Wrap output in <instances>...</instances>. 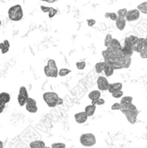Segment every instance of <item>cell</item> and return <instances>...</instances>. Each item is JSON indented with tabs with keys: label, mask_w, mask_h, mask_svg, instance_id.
I'll return each mask as SVG.
<instances>
[{
	"label": "cell",
	"mask_w": 147,
	"mask_h": 148,
	"mask_svg": "<svg viewBox=\"0 0 147 148\" xmlns=\"http://www.w3.org/2000/svg\"><path fill=\"white\" fill-rule=\"evenodd\" d=\"M41 1H44V2H47V3H55L56 0H41Z\"/></svg>",
	"instance_id": "obj_42"
},
{
	"label": "cell",
	"mask_w": 147,
	"mask_h": 148,
	"mask_svg": "<svg viewBox=\"0 0 147 148\" xmlns=\"http://www.w3.org/2000/svg\"><path fill=\"white\" fill-rule=\"evenodd\" d=\"M76 67L79 70H82L86 68V62H76Z\"/></svg>",
	"instance_id": "obj_36"
},
{
	"label": "cell",
	"mask_w": 147,
	"mask_h": 148,
	"mask_svg": "<svg viewBox=\"0 0 147 148\" xmlns=\"http://www.w3.org/2000/svg\"><path fill=\"white\" fill-rule=\"evenodd\" d=\"M137 9L143 14H146L147 15V2H143L141 3H139L137 7Z\"/></svg>",
	"instance_id": "obj_25"
},
{
	"label": "cell",
	"mask_w": 147,
	"mask_h": 148,
	"mask_svg": "<svg viewBox=\"0 0 147 148\" xmlns=\"http://www.w3.org/2000/svg\"><path fill=\"white\" fill-rule=\"evenodd\" d=\"M29 147L30 148H44L46 147L45 143L42 140H36V141H32L29 144Z\"/></svg>",
	"instance_id": "obj_21"
},
{
	"label": "cell",
	"mask_w": 147,
	"mask_h": 148,
	"mask_svg": "<svg viewBox=\"0 0 147 148\" xmlns=\"http://www.w3.org/2000/svg\"><path fill=\"white\" fill-rule=\"evenodd\" d=\"M29 148H30V147H29Z\"/></svg>",
	"instance_id": "obj_47"
},
{
	"label": "cell",
	"mask_w": 147,
	"mask_h": 148,
	"mask_svg": "<svg viewBox=\"0 0 147 148\" xmlns=\"http://www.w3.org/2000/svg\"><path fill=\"white\" fill-rule=\"evenodd\" d=\"M0 25H1V21H0Z\"/></svg>",
	"instance_id": "obj_45"
},
{
	"label": "cell",
	"mask_w": 147,
	"mask_h": 148,
	"mask_svg": "<svg viewBox=\"0 0 147 148\" xmlns=\"http://www.w3.org/2000/svg\"><path fill=\"white\" fill-rule=\"evenodd\" d=\"M8 16L9 19L13 22L21 21L23 17V8L20 4H16L11 6L8 10Z\"/></svg>",
	"instance_id": "obj_2"
},
{
	"label": "cell",
	"mask_w": 147,
	"mask_h": 148,
	"mask_svg": "<svg viewBox=\"0 0 147 148\" xmlns=\"http://www.w3.org/2000/svg\"><path fill=\"white\" fill-rule=\"evenodd\" d=\"M129 103H133L132 96H124L121 98V101H120L121 105H126V104H129Z\"/></svg>",
	"instance_id": "obj_27"
},
{
	"label": "cell",
	"mask_w": 147,
	"mask_h": 148,
	"mask_svg": "<svg viewBox=\"0 0 147 148\" xmlns=\"http://www.w3.org/2000/svg\"><path fill=\"white\" fill-rule=\"evenodd\" d=\"M106 62V61H105ZM104 72H105V75L107 77H109V76H112L113 75V72H114V69L107 62H106V65H105V69H104Z\"/></svg>",
	"instance_id": "obj_17"
},
{
	"label": "cell",
	"mask_w": 147,
	"mask_h": 148,
	"mask_svg": "<svg viewBox=\"0 0 147 148\" xmlns=\"http://www.w3.org/2000/svg\"><path fill=\"white\" fill-rule=\"evenodd\" d=\"M123 88V85L121 82H114V83H110V86H109V88H108V92L110 94H113L114 92H117V91H120Z\"/></svg>",
	"instance_id": "obj_13"
},
{
	"label": "cell",
	"mask_w": 147,
	"mask_h": 148,
	"mask_svg": "<svg viewBox=\"0 0 147 148\" xmlns=\"http://www.w3.org/2000/svg\"><path fill=\"white\" fill-rule=\"evenodd\" d=\"M116 59L122 63L123 69H128L131 66V63H132V56H126L119 55Z\"/></svg>",
	"instance_id": "obj_10"
},
{
	"label": "cell",
	"mask_w": 147,
	"mask_h": 148,
	"mask_svg": "<svg viewBox=\"0 0 147 148\" xmlns=\"http://www.w3.org/2000/svg\"><path fill=\"white\" fill-rule=\"evenodd\" d=\"M4 108H5V104H3V103L0 102V114H2V113H3V111L4 110Z\"/></svg>",
	"instance_id": "obj_41"
},
{
	"label": "cell",
	"mask_w": 147,
	"mask_h": 148,
	"mask_svg": "<svg viewBox=\"0 0 147 148\" xmlns=\"http://www.w3.org/2000/svg\"><path fill=\"white\" fill-rule=\"evenodd\" d=\"M140 11L138 9H133V10H130L127 11L126 19L127 22H134L137 21L139 16H140Z\"/></svg>",
	"instance_id": "obj_7"
},
{
	"label": "cell",
	"mask_w": 147,
	"mask_h": 148,
	"mask_svg": "<svg viewBox=\"0 0 147 148\" xmlns=\"http://www.w3.org/2000/svg\"><path fill=\"white\" fill-rule=\"evenodd\" d=\"M111 108H112V110H120V108H121V104H120V103H119V102H116V103L113 104L112 107H111Z\"/></svg>",
	"instance_id": "obj_37"
},
{
	"label": "cell",
	"mask_w": 147,
	"mask_h": 148,
	"mask_svg": "<svg viewBox=\"0 0 147 148\" xmlns=\"http://www.w3.org/2000/svg\"><path fill=\"white\" fill-rule=\"evenodd\" d=\"M0 148H3V144L1 140H0Z\"/></svg>",
	"instance_id": "obj_44"
},
{
	"label": "cell",
	"mask_w": 147,
	"mask_h": 148,
	"mask_svg": "<svg viewBox=\"0 0 147 148\" xmlns=\"http://www.w3.org/2000/svg\"><path fill=\"white\" fill-rule=\"evenodd\" d=\"M19 94L25 96V97H28L29 98V94H28V91H27V88L25 87H21L20 89H19Z\"/></svg>",
	"instance_id": "obj_33"
},
{
	"label": "cell",
	"mask_w": 147,
	"mask_h": 148,
	"mask_svg": "<svg viewBox=\"0 0 147 148\" xmlns=\"http://www.w3.org/2000/svg\"><path fill=\"white\" fill-rule=\"evenodd\" d=\"M105 17L106 18H109L112 21H116L119 18V16H118L117 13H114V12H107L105 14Z\"/></svg>",
	"instance_id": "obj_26"
},
{
	"label": "cell",
	"mask_w": 147,
	"mask_h": 148,
	"mask_svg": "<svg viewBox=\"0 0 147 148\" xmlns=\"http://www.w3.org/2000/svg\"><path fill=\"white\" fill-rule=\"evenodd\" d=\"M146 39H147V35H146Z\"/></svg>",
	"instance_id": "obj_46"
},
{
	"label": "cell",
	"mask_w": 147,
	"mask_h": 148,
	"mask_svg": "<svg viewBox=\"0 0 147 148\" xmlns=\"http://www.w3.org/2000/svg\"><path fill=\"white\" fill-rule=\"evenodd\" d=\"M139 40V37L136 36H127L126 37L125 39V42H124V45L126 46H129V47H133V45L138 42Z\"/></svg>",
	"instance_id": "obj_12"
},
{
	"label": "cell",
	"mask_w": 147,
	"mask_h": 148,
	"mask_svg": "<svg viewBox=\"0 0 147 148\" xmlns=\"http://www.w3.org/2000/svg\"><path fill=\"white\" fill-rule=\"evenodd\" d=\"M88 114H86V112H80V113H77L75 114V121L79 124H83L85 123L87 121H88Z\"/></svg>",
	"instance_id": "obj_11"
},
{
	"label": "cell",
	"mask_w": 147,
	"mask_h": 148,
	"mask_svg": "<svg viewBox=\"0 0 147 148\" xmlns=\"http://www.w3.org/2000/svg\"><path fill=\"white\" fill-rule=\"evenodd\" d=\"M57 10L56 9H55V8H53V7H50V9H49V12H48V14H49V18H53L56 14H57Z\"/></svg>",
	"instance_id": "obj_31"
},
{
	"label": "cell",
	"mask_w": 147,
	"mask_h": 148,
	"mask_svg": "<svg viewBox=\"0 0 147 148\" xmlns=\"http://www.w3.org/2000/svg\"><path fill=\"white\" fill-rule=\"evenodd\" d=\"M105 65H106V62H101L96 63L95 64V71H96V73L101 74V73L104 72Z\"/></svg>",
	"instance_id": "obj_23"
},
{
	"label": "cell",
	"mask_w": 147,
	"mask_h": 148,
	"mask_svg": "<svg viewBox=\"0 0 147 148\" xmlns=\"http://www.w3.org/2000/svg\"><path fill=\"white\" fill-rule=\"evenodd\" d=\"M10 42L8 40H4L3 42L0 43V49H1V53L3 55V54H6L9 49H10Z\"/></svg>",
	"instance_id": "obj_19"
},
{
	"label": "cell",
	"mask_w": 147,
	"mask_h": 148,
	"mask_svg": "<svg viewBox=\"0 0 147 148\" xmlns=\"http://www.w3.org/2000/svg\"><path fill=\"white\" fill-rule=\"evenodd\" d=\"M120 111L123 113V114H125L126 120L131 124H135L136 123L137 117H138V114H139V110L137 109L135 105H133V103L121 105Z\"/></svg>",
	"instance_id": "obj_1"
},
{
	"label": "cell",
	"mask_w": 147,
	"mask_h": 148,
	"mask_svg": "<svg viewBox=\"0 0 147 148\" xmlns=\"http://www.w3.org/2000/svg\"><path fill=\"white\" fill-rule=\"evenodd\" d=\"M25 108L29 113L31 114H36L37 112V106H36V101L32 99V98H28L26 105H25Z\"/></svg>",
	"instance_id": "obj_8"
},
{
	"label": "cell",
	"mask_w": 147,
	"mask_h": 148,
	"mask_svg": "<svg viewBox=\"0 0 147 148\" xmlns=\"http://www.w3.org/2000/svg\"><path fill=\"white\" fill-rule=\"evenodd\" d=\"M70 72H71V70L68 69H61L59 70V76H62V77L66 76V75H68Z\"/></svg>",
	"instance_id": "obj_30"
},
{
	"label": "cell",
	"mask_w": 147,
	"mask_h": 148,
	"mask_svg": "<svg viewBox=\"0 0 147 148\" xmlns=\"http://www.w3.org/2000/svg\"><path fill=\"white\" fill-rule=\"evenodd\" d=\"M92 104H94L95 106H102V105L105 104V100H103L101 98H99V99H97L95 101H92Z\"/></svg>",
	"instance_id": "obj_32"
},
{
	"label": "cell",
	"mask_w": 147,
	"mask_h": 148,
	"mask_svg": "<svg viewBox=\"0 0 147 148\" xmlns=\"http://www.w3.org/2000/svg\"><path fill=\"white\" fill-rule=\"evenodd\" d=\"M10 95L8 93L3 92L0 94V102L3 104H7L8 102H10Z\"/></svg>",
	"instance_id": "obj_22"
},
{
	"label": "cell",
	"mask_w": 147,
	"mask_h": 148,
	"mask_svg": "<svg viewBox=\"0 0 147 148\" xmlns=\"http://www.w3.org/2000/svg\"><path fill=\"white\" fill-rule=\"evenodd\" d=\"M62 103H63V101H62V98H60V99H59V101H58V105H62Z\"/></svg>",
	"instance_id": "obj_43"
},
{
	"label": "cell",
	"mask_w": 147,
	"mask_h": 148,
	"mask_svg": "<svg viewBox=\"0 0 147 148\" xmlns=\"http://www.w3.org/2000/svg\"><path fill=\"white\" fill-rule=\"evenodd\" d=\"M112 39H113V36H112V35H110V34H107V35L106 36V37H105V41H104V44H105V46H106L107 48L110 46V43H111V41H112Z\"/></svg>",
	"instance_id": "obj_29"
},
{
	"label": "cell",
	"mask_w": 147,
	"mask_h": 148,
	"mask_svg": "<svg viewBox=\"0 0 147 148\" xmlns=\"http://www.w3.org/2000/svg\"><path fill=\"white\" fill-rule=\"evenodd\" d=\"M101 93L100 90H93L88 94V98L93 101H95V100L101 98Z\"/></svg>",
	"instance_id": "obj_20"
},
{
	"label": "cell",
	"mask_w": 147,
	"mask_h": 148,
	"mask_svg": "<svg viewBox=\"0 0 147 148\" xmlns=\"http://www.w3.org/2000/svg\"><path fill=\"white\" fill-rule=\"evenodd\" d=\"M44 74L47 77H52V78H56L59 75V70L56 66V62L53 59H49L48 61L47 65L43 69Z\"/></svg>",
	"instance_id": "obj_3"
},
{
	"label": "cell",
	"mask_w": 147,
	"mask_h": 148,
	"mask_svg": "<svg viewBox=\"0 0 147 148\" xmlns=\"http://www.w3.org/2000/svg\"><path fill=\"white\" fill-rule=\"evenodd\" d=\"M51 148H66V145L64 143H61V142L53 143L51 145Z\"/></svg>",
	"instance_id": "obj_35"
},
{
	"label": "cell",
	"mask_w": 147,
	"mask_h": 148,
	"mask_svg": "<svg viewBox=\"0 0 147 148\" xmlns=\"http://www.w3.org/2000/svg\"><path fill=\"white\" fill-rule=\"evenodd\" d=\"M43 101L46 102V104L49 108H55L58 106V101H59V95L55 93V92H46L42 95Z\"/></svg>",
	"instance_id": "obj_4"
},
{
	"label": "cell",
	"mask_w": 147,
	"mask_h": 148,
	"mask_svg": "<svg viewBox=\"0 0 147 148\" xmlns=\"http://www.w3.org/2000/svg\"><path fill=\"white\" fill-rule=\"evenodd\" d=\"M84 111L86 112V114H88V117L93 116L94 114L95 111H96V106L94 105V104H90V105H88V106H87L85 108V110Z\"/></svg>",
	"instance_id": "obj_18"
},
{
	"label": "cell",
	"mask_w": 147,
	"mask_h": 148,
	"mask_svg": "<svg viewBox=\"0 0 147 148\" xmlns=\"http://www.w3.org/2000/svg\"><path fill=\"white\" fill-rule=\"evenodd\" d=\"M97 86L100 91H108L110 83L106 76H99L97 79Z\"/></svg>",
	"instance_id": "obj_6"
},
{
	"label": "cell",
	"mask_w": 147,
	"mask_h": 148,
	"mask_svg": "<svg viewBox=\"0 0 147 148\" xmlns=\"http://www.w3.org/2000/svg\"><path fill=\"white\" fill-rule=\"evenodd\" d=\"M123 95H124V94H123L122 90H120V91H117V92L113 93V94H112V96H113V98H115V99H119V98H122Z\"/></svg>",
	"instance_id": "obj_34"
},
{
	"label": "cell",
	"mask_w": 147,
	"mask_h": 148,
	"mask_svg": "<svg viewBox=\"0 0 147 148\" xmlns=\"http://www.w3.org/2000/svg\"><path fill=\"white\" fill-rule=\"evenodd\" d=\"M27 100H28V97H25V96H23V95L18 94V95H17V102H18V104H19L21 107H23V106L26 105Z\"/></svg>",
	"instance_id": "obj_24"
},
{
	"label": "cell",
	"mask_w": 147,
	"mask_h": 148,
	"mask_svg": "<svg viewBox=\"0 0 147 148\" xmlns=\"http://www.w3.org/2000/svg\"><path fill=\"white\" fill-rule=\"evenodd\" d=\"M126 17H119L116 21H115V24L116 27L119 30H124L126 25Z\"/></svg>",
	"instance_id": "obj_14"
},
{
	"label": "cell",
	"mask_w": 147,
	"mask_h": 148,
	"mask_svg": "<svg viewBox=\"0 0 147 148\" xmlns=\"http://www.w3.org/2000/svg\"><path fill=\"white\" fill-rule=\"evenodd\" d=\"M80 142L86 147H91L96 144V138L93 134H84L80 137Z\"/></svg>",
	"instance_id": "obj_5"
},
{
	"label": "cell",
	"mask_w": 147,
	"mask_h": 148,
	"mask_svg": "<svg viewBox=\"0 0 147 148\" xmlns=\"http://www.w3.org/2000/svg\"><path fill=\"white\" fill-rule=\"evenodd\" d=\"M139 55H140L141 58H147V49L143 48V49L140 51Z\"/></svg>",
	"instance_id": "obj_38"
},
{
	"label": "cell",
	"mask_w": 147,
	"mask_h": 148,
	"mask_svg": "<svg viewBox=\"0 0 147 148\" xmlns=\"http://www.w3.org/2000/svg\"><path fill=\"white\" fill-rule=\"evenodd\" d=\"M133 49L132 47H129V46H126L124 45L120 50V54L121 56H132L133 54Z\"/></svg>",
	"instance_id": "obj_16"
},
{
	"label": "cell",
	"mask_w": 147,
	"mask_h": 148,
	"mask_svg": "<svg viewBox=\"0 0 147 148\" xmlns=\"http://www.w3.org/2000/svg\"><path fill=\"white\" fill-rule=\"evenodd\" d=\"M49 9H50V7H47V6H44V5H42L41 6V10L44 13H48L49 10Z\"/></svg>",
	"instance_id": "obj_40"
},
{
	"label": "cell",
	"mask_w": 147,
	"mask_h": 148,
	"mask_svg": "<svg viewBox=\"0 0 147 148\" xmlns=\"http://www.w3.org/2000/svg\"><path fill=\"white\" fill-rule=\"evenodd\" d=\"M144 41H145V38H139V37L138 42H137L133 45V47L134 52L140 53V51H141V50L143 49V48H144V46H143Z\"/></svg>",
	"instance_id": "obj_15"
},
{
	"label": "cell",
	"mask_w": 147,
	"mask_h": 148,
	"mask_svg": "<svg viewBox=\"0 0 147 148\" xmlns=\"http://www.w3.org/2000/svg\"><path fill=\"white\" fill-rule=\"evenodd\" d=\"M87 23L89 27H93L96 23V21L94 19H87Z\"/></svg>",
	"instance_id": "obj_39"
},
{
	"label": "cell",
	"mask_w": 147,
	"mask_h": 148,
	"mask_svg": "<svg viewBox=\"0 0 147 148\" xmlns=\"http://www.w3.org/2000/svg\"><path fill=\"white\" fill-rule=\"evenodd\" d=\"M127 11H128V10H126V8H122V9H120L117 11V14H118L119 17H126V14H127Z\"/></svg>",
	"instance_id": "obj_28"
},
{
	"label": "cell",
	"mask_w": 147,
	"mask_h": 148,
	"mask_svg": "<svg viewBox=\"0 0 147 148\" xmlns=\"http://www.w3.org/2000/svg\"><path fill=\"white\" fill-rule=\"evenodd\" d=\"M102 56L104 57L106 62H113V61H114L117 58L118 55L115 54L114 52L111 51L110 49H106L105 50L102 51Z\"/></svg>",
	"instance_id": "obj_9"
}]
</instances>
